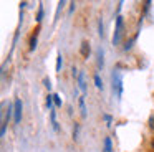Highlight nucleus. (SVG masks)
I'll use <instances>...</instances> for the list:
<instances>
[{"instance_id": "1", "label": "nucleus", "mask_w": 154, "mask_h": 152, "mask_svg": "<svg viewBox=\"0 0 154 152\" xmlns=\"http://www.w3.org/2000/svg\"><path fill=\"white\" fill-rule=\"evenodd\" d=\"M113 91L116 93L118 99H119L121 94H123V79H121V74L118 69L113 73Z\"/></svg>"}, {"instance_id": "2", "label": "nucleus", "mask_w": 154, "mask_h": 152, "mask_svg": "<svg viewBox=\"0 0 154 152\" xmlns=\"http://www.w3.org/2000/svg\"><path fill=\"white\" fill-rule=\"evenodd\" d=\"M121 30H123V18L118 17V18H116V30H114V35H113V45H118V43H119Z\"/></svg>"}, {"instance_id": "3", "label": "nucleus", "mask_w": 154, "mask_h": 152, "mask_svg": "<svg viewBox=\"0 0 154 152\" xmlns=\"http://www.w3.org/2000/svg\"><path fill=\"white\" fill-rule=\"evenodd\" d=\"M14 121H15V124H18V122L22 121V101L20 99H15V102H14Z\"/></svg>"}, {"instance_id": "4", "label": "nucleus", "mask_w": 154, "mask_h": 152, "mask_svg": "<svg viewBox=\"0 0 154 152\" xmlns=\"http://www.w3.org/2000/svg\"><path fill=\"white\" fill-rule=\"evenodd\" d=\"M37 43H38V28L35 30V33L32 35V40H30V51H35V48H37Z\"/></svg>"}, {"instance_id": "5", "label": "nucleus", "mask_w": 154, "mask_h": 152, "mask_svg": "<svg viewBox=\"0 0 154 152\" xmlns=\"http://www.w3.org/2000/svg\"><path fill=\"white\" fill-rule=\"evenodd\" d=\"M81 56H85V58H88V55H90V43L88 41H81Z\"/></svg>"}, {"instance_id": "6", "label": "nucleus", "mask_w": 154, "mask_h": 152, "mask_svg": "<svg viewBox=\"0 0 154 152\" xmlns=\"http://www.w3.org/2000/svg\"><path fill=\"white\" fill-rule=\"evenodd\" d=\"M104 51H103V48H98V66L100 68H103L104 66Z\"/></svg>"}, {"instance_id": "7", "label": "nucleus", "mask_w": 154, "mask_h": 152, "mask_svg": "<svg viewBox=\"0 0 154 152\" xmlns=\"http://www.w3.org/2000/svg\"><path fill=\"white\" fill-rule=\"evenodd\" d=\"M78 84H80V89L81 91H86V84H85V73H80L78 74Z\"/></svg>"}, {"instance_id": "8", "label": "nucleus", "mask_w": 154, "mask_h": 152, "mask_svg": "<svg viewBox=\"0 0 154 152\" xmlns=\"http://www.w3.org/2000/svg\"><path fill=\"white\" fill-rule=\"evenodd\" d=\"M78 101H80V109H81V116H83V117H86V106H85V98H83V96H81V98L78 99Z\"/></svg>"}, {"instance_id": "9", "label": "nucleus", "mask_w": 154, "mask_h": 152, "mask_svg": "<svg viewBox=\"0 0 154 152\" xmlns=\"http://www.w3.org/2000/svg\"><path fill=\"white\" fill-rule=\"evenodd\" d=\"M104 152H111V139L109 137L104 139Z\"/></svg>"}, {"instance_id": "10", "label": "nucleus", "mask_w": 154, "mask_h": 152, "mask_svg": "<svg viewBox=\"0 0 154 152\" xmlns=\"http://www.w3.org/2000/svg\"><path fill=\"white\" fill-rule=\"evenodd\" d=\"M61 63H63V59H61V53H58L57 55V71L61 69Z\"/></svg>"}, {"instance_id": "11", "label": "nucleus", "mask_w": 154, "mask_h": 152, "mask_svg": "<svg viewBox=\"0 0 154 152\" xmlns=\"http://www.w3.org/2000/svg\"><path fill=\"white\" fill-rule=\"evenodd\" d=\"M50 114H51V124H53V129L57 131V129H58V124H57V117H55V111H53V109H51Z\"/></svg>"}, {"instance_id": "12", "label": "nucleus", "mask_w": 154, "mask_h": 152, "mask_svg": "<svg viewBox=\"0 0 154 152\" xmlns=\"http://www.w3.org/2000/svg\"><path fill=\"white\" fill-rule=\"evenodd\" d=\"M51 106H53V94H48L47 96V108L51 109Z\"/></svg>"}, {"instance_id": "13", "label": "nucleus", "mask_w": 154, "mask_h": 152, "mask_svg": "<svg viewBox=\"0 0 154 152\" xmlns=\"http://www.w3.org/2000/svg\"><path fill=\"white\" fill-rule=\"evenodd\" d=\"M98 33H100V36L103 38V35H104V32H103V20L98 22Z\"/></svg>"}, {"instance_id": "14", "label": "nucleus", "mask_w": 154, "mask_h": 152, "mask_svg": "<svg viewBox=\"0 0 154 152\" xmlns=\"http://www.w3.org/2000/svg\"><path fill=\"white\" fill-rule=\"evenodd\" d=\"M94 84H96V88H100V89H103V83H101V79H100V76H94Z\"/></svg>"}, {"instance_id": "15", "label": "nucleus", "mask_w": 154, "mask_h": 152, "mask_svg": "<svg viewBox=\"0 0 154 152\" xmlns=\"http://www.w3.org/2000/svg\"><path fill=\"white\" fill-rule=\"evenodd\" d=\"M42 18H43V5H40V8H38V15H37V22H42Z\"/></svg>"}, {"instance_id": "16", "label": "nucleus", "mask_w": 154, "mask_h": 152, "mask_svg": "<svg viewBox=\"0 0 154 152\" xmlns=\"http://www.w3.org/2000/svg\"><path fill=\"white\" fill-rule=\"evenodd\" d=\"M53 102H55V106H61V99L58 94H53Z\"/></svg>"}, {"instance_id": "17", "label": "nucleus", "mask_w": 154, "mask_h": 152, "mask_svg": "<svg viewBox=\"0 0 154 152\" xmlns=\"http://www.w3.org/2000/svg\"><path fill=\"white\" fill-rule=\"evenodd\" d=\"M43 83H45V88H47V89H50V88H51V83H50V79H48V78H45V79H43Z\"/></svg>"}, {"instance_id": "18", "label": "nucleus", "mask_w": 154, "mask_h": 152, "mask_svg": "<svg viewBox=\"0 0 154 152\" xmlns=\"http://www.w3.org/2000/svg\"><path fill=\"white\" fill-rule=\"evenodd\" d=\"M78 137V124H75V129H73V139Z\"/></svg>"}, {"instance_id": "19", "label": "nucleus", "mask_w": 154, "mask_h": 152, "mask_svg": "<svg viewBox=\"0 0 154 152\" xmlns=\"http://www.w3.org/2000/svg\"><path fill=\"white\" fill-rule=\"evenodd\" d=\"M149 127L154 129V116H151V119H149Z\"/></svg>"}]
</instances>
